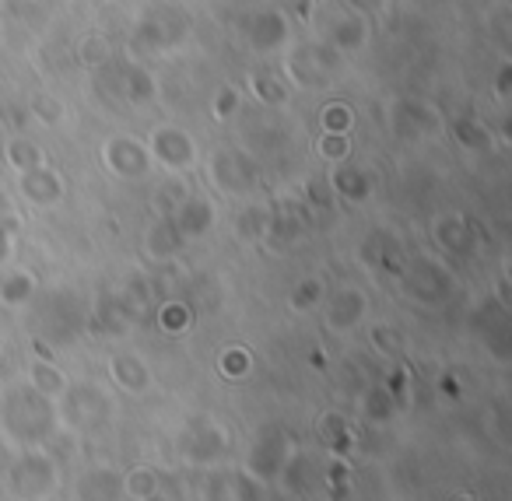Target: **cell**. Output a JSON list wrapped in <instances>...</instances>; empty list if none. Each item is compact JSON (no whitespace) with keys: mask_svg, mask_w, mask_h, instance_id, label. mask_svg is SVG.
Here are the masks:
<instances>
[{"mask_svg":"<svg viewBox=\"0 0 512 501\" xmlns=\"http://www.w3.org/2000/svg\"><path fill=\"white\" fill-rule=\"evenodd\" d=\"M57 400L43 396L39 389L11 386L8 393L0 396V431L18 445H43L57 435Z\"/></svg>","mask_w":512,"mask_h":501,"instance_id":"obj_1","label":"cell"},{"mask_svg":"<svg viewBox=\"0 0 512 501\" xmlns=\"http://www.w3.org/2000/svg\"><path fill=\"white\" fill-rule=\"evenodd\" d=\"M190 32V15L176 4H151L134 25V43L137 53H169L176 50L179 43L186 39Z\"/></svg>","mask_w":512,"mask_h":501,"instance_id":"obj_2","label":"cell"},{"mask_svg":"<svg viewBox=\"0 0 512 501\" xmlns=\"http://www.w3.org/2000/svg\"><path fill=\"white\" fill-rule=\"evenodd\" d=\"M57 417L67 424V428H78V431H92L102 428L113 414V400L102 386L95 382H67V389L57 396Z\"/></svg>","mask_w":512,"mask_h":501,"instance_id":"obj_3","label":"cell"},{"mask_svg":"<svg viewBox=\"0 0 512 501\" xmlns=\"http://www.w3.org/2000/svg\"><path fill=\"white\" fill-rule=\"evenodd\" d=\"M8 491L22 501H43L57 491V463L39 445H29L8 466Z\"/></svg>","mask_w":512,"mask_h":501,"instance_id":"obj_4","label":"cell"},{"mask_svg":"<svg viewBox=\"0 0 512 501\" xmlns=\"http://www.w3.org/2000/svg\"><path fill=\"white\" fill-rule=\"evenodd\" d=\"M211 179L221 193L228 197H249L260 186V165L253 155H246L242 148H218L207 162Z\"/></svg>","mask_w":512,"mask_h":501,"instance_id":"obj_5","label":"cell"},{"mask_svg":"<svg viewBox=\"0 0 512 501\" xmlns=\"http://www.w3.org/2000/svg\"><path fill=\"white\" fill-rule=\"evenodd\" d=\"M288 456H292V438H288V431L281 428V424H267V428L256 435L253 449H249L246 473L256 480H264V484H271V480H278Z\"/></svg>","mask_w":512,"mask_h":501,"instance_id":"obj_6","label":"cell"},{"mask_svg":"<svg viewBox=\"0 0 512 501\" xmlns=\"http://www.w3.org/2000/svg\"><path fill=\"white\" fill-rule=\"evenodd\" d=\"M337 57L341 53L334 46H302V50H292L285 64V74L292 85L299 88H323L334 81V71H337Z\"/></svg>","mask_w":512,"mask_h":501,"instance_id":"obj_7","label":"cell"},{"mask_svg":"<svg viewBox=\"0 0 512 501\" xmlns=\"http://www.w3.org/2000/svg\"><path fill=\"white\" fill-rule=\"evenodd\" d=\"M179 449H183L186 463L214 466V463H221V459L228 456V449H232V435H228L218 421H197V424H190V428L183 431V438H179Z\"/></svg>","mask_w":512,"mask_h":501,"instance_id":"obj_8","label":"cell"},{"mask_svg":"<svg viewBox=\"0 0 512 501\" xmlns=\"http://www.w3.org/2000/svg\"><path fill=\"white\" fill-rule=\"evenodd\" d=\"M102 162H106V169L120 179H144L151 172V165H155L151 162L148 144L137 141V137H130V134L109 137V141L102 144Z\"/></svg>","mask_w":512,"mask_h":501,"instance_id":"obj_9","label":"cell"},{"mask_svg":"<svg viewBox=\"0 0 512 501\" xmlns=\"http://www.w3.org/2000/svg\"><path fill=\"white\" fill-rule=\"evenodd\" d=\"M144 144L151 151V162L165 165L169 172H183L197 162V144L183 127H158Z\"/></svg>","mask_w":512,"mask_h":501,"instance_id":"obj_10","label":"cell"},{"mask_svg":"<svg viewBox=\"0 0 512 501\" xmlns=\"http://www.w3.org/2000/svg\"><path fill=\"white\" fill-rule=\"evenodd\" d=\"M18 193H22L29 204H36V207H53V204H60L64 200V193H67V183H64V176H60L53 165H36V169H29V172H18Z\"/></svg>","mask_w":512,"mask_h":501,"instance_id":"obj_11","label":"cell"},{"mask_svg":"<svg viewBox=\"0 0 512 501\" xmlns=\"http://www.w3.org/2000/svg\"><path fill=\"white\" fill-rule=\"evenodd\" d=\"M214 218H218V214H214V204H211L207 197H197V193H193V197H183V200H179V204L169 211V221L176 225V232L183 235L186 242H190V239H200V235L211 232V228H214Z\"/></svg>","mask_w":512,"mask_h":501,"instance_id":"obj_12","label":"cell"},{"mask_svg":"<svg viewBox=\"0 0 512 501\" xmlns=\"http://www.w3.org/2000/svg\"><path fill=\"white\" fill-rule=\"evenodd\" d=\"M288 36H292V29H288V18L281 15V11H260V15H253V22H249V29H246V39H249V46H253V53L285 50Z\"/></svg>","mask_w":512,"mask_h":501,"instance_id":"obj_13","label":"cell"},{"mask_svg":"<svg viewBox=\"0 0 512 501\" xmlns=\"http://www.w3.org/2000/svg\"><path fill=\"white\" fill-rule=\"evenodd\" d=\"M404 284L418 302H428V305L442 302V298L449 295V274L439 267V263H428V260L414 263V267L404 274Z\"/></svg>","mask_w":512,"mask_h":501,"instance_id":"obj_14","label":"cell"},{"mask_svg":"<svg viewBox=\"0 0 512 501\" xmlns=\"http://www.w3.org/2000/svg\"><path fill=\"white\" fill-rule=\"evenodd\" d=\"M78 501H120L123 498V473L113 466H92L78 477L74 487Z\"/></svg>","mask_w":512,"mask_h":501,"instance_id":"obj_15","label":"cell"},{"mask_svg":"<svg viewBox=\"0 0 512 501\" xmlns=\"http://www.w3.org/2000/svg\"><path fill=\"white\" fill-rule=\"evenodd\" d=\"M365 312H369V298H365V291L358 288H341L334 291V298L327 302V326L330 330H355L358 323L365 319Z\"/></svg>","mask_w":512,"mask_h":501,"instance_id":"obj_16","label":"cell"},{"mask_svg":"<svg viewBox=\"0 0 512 501\" xmlns=\"http://www.w3.org/2000/svg\"><path fill=\"white\" fill-rule=\"evenodd\" d=\"M109 375H113V382L123 389V393H134V396L151 386L148 361H144L141 354H130V351L113 354V358H109Z\"/></svg>","mask_w":512,"mask_h":501,"instance_id":"obj_17","label":"cell"},{"mask_svg":"<svg viewBox=\"0 0 512 501\" xmlns=\"http://www.w3.org/2000/svg\"><path fill=\"white\" fill-rule=\"evenodd\" d=\"M442 130V116L425 102H400L397 106V134L404 137H435Z\"/></svg>","mask_w":512,"mask_h":501,"instance_id":"obj_18","label":"cell"},{"mask_svg":"<svg viewBox=\"0 0 512 501\" xmlns=\"http://www.w3.org/2000/svg\"><path fill=\"white\" fill-rule=\"evenodd\" d=\"M372 176L369 169H358V165H348V162H337L334 176H330V190L337 197H344L348 204H365L372 197Z\"/></svg>","mask_w":512,"mask_h":501,"instance_id":"obj_19","label":"cell"},{"mask_svg":"<svg viewBox=\"0 0 512 501\" xmlns=\"http://www.w3.org/2000/svg\"><path fill=\"white\" fill-rule=\"evenodd\" d=\"M183 235L176 232V225L169 221V214L165 218H158L155 225L144 232V253L151 256L155 263H169V260H176V253L183 249Z\"/></svg>","mask_w":512,"mask_h":501,"instance_id":"obj_20","label":"cell"},{"mask_svg":"<svg viewBox=\"0 0 512 501\" xmlns=\"http://www.w3.org/2000/svg\"><path fill=\"white\" fill-rule=\"evenodd\" d=\"M327 43L334 46L337 53H358L369 43V18L365 15H341L334 25H330Z\"/></svg>","mask_w":512,"mask_h":501,"instance_id":"obj_21","label":"cell"},{"mask_svg":"<svg viewBox=\"0 0 512 501\" xmlns=\"http://www.w3.org/2000/svg\"><path fill=\"white\" fill-rule=\"evenodd\" d=\"M130 323H134V312L123 305L120 295H102L99 305H95L92 312V326L99 333H106V337H120V333L130 330Z\"/></svg>","mask_w":512,"mask_h":501,"instance_id":"obj_22","label":"cell"},{"mask_svg":"<svg viewBox=\"0 0 512 501\" xmlns=\"http://www.w3.org/2000/svg\"><path fill=\"white\" fill-rule=\"evenodd\" d=\"M306 211H299V207H288V211H274L267 214V232L264 239H271L274 246H292V242H299L302 235H306Z\"/></svg>","mask_w":512,"mask_h":501,"instance_id":"obj_23","label":"cell"},{"mask_svg":"<svg viewBox=\"0 0 512 501\" xmlns=\"http://www.w3.org/2000/svg\"><path fill=\"white\" fill-rule=\"evenodd\" d=\"M432 232H435V242H439L446 253H467L470 242H474V232H470L463 214H442Z\"/></svg>","mask_w":512,"mask_h":501,"instance_id":"obj_24","label":"cell"},{"mask_svg":"<svg viewBox=\"0 0 512 501\" xmlns=\"http://www.w3.org/2000/svg\"><path fill=\"white\" fill-rule=\"evenodd\" d=\"M211 501H260V484L246 470H232L214 484Z\"/></svg>","mask_w":512,"mask_h":501,"instance_id":"obj_25","label":"cell"},{"mask_svg":"<svg viewBox=\"0 0 512 501\" xmlns=\"http://www.w3.org/2000/svg\"><path fill=\"white\" fill-rule=\"evenodd\" d=\"M29 386L39 389L43 396H50V400H57V396L67 389V375L60 372L53 358H36L29 368Z\"/></svg>","mask_w":512,"mask_h":501,"instance_id":"obj_26","label":"cell"},{"mask_svg":"<svg viewBox=\"0 0 512 501\" xmlns=\"http://www.w3.org/2000/svg\"><path fill=\"white\" fill-rule=\"evenodd\" d=\"M278 477L285 480V487L292 494H306L309 487L316 484V466H313V459H309L306 452H292V456L285 459V466H281Z\"/></svg>","mask_w":512,"mask_h":501,"instance_id":"obj_27","label":"cell"},{"mask_svg":"<svg viewBox=\"0 0 512 501\" xmlns=\"http://www.w3.org/2000/svg\"><path fill=\"white\" fill-rule=\"evenodd\" d=\"M120 95L130 106H144L155 99V78L144 67H123L120 71Z\"/></svg>","mask_w":512,"mask_h":501,"instance_id":"obj_28","label":"cell"},{"mask_svg":"<svg viewBox=\"0 0 512 501\" xmlns=\"http://www.w3.org/2000/svg\"><path fill=\"white\" fill-rule=\"evenodd\" d=\"M4 162L15 172H29V169H36V165H43L46 155L32 137H11V141L4 144Z\"/></svg>","mask_w":512,"mask_h":501,"instance_id":"obj_29","label":"cell"},{"mask_svg":"<svg viewBox=\"0 0 512 501\" xmlns=\"http://www.w3.org/2000/svg\"><path fill=\"white\" fill-rule=\"evenodd\" d=\"M397 407H400V400L390 393V389L379 382V386H372V389H365V396H362V414L369 417L372 424H386V421H393V414H397Z\"/></svg>","mask_w":512,"mask_h":501,"instance_id":"obj_30","label":"cell"},{"mask_svg":"<svg viewBox=\"0 0 512 501\" xmlns=\"http://www.w3.org/2000/svg\"><path fill=\"white\" fill-rule=\"evenodd\" d=\"M320 438H323V445L330 449V456H348L351 452V428H348V421H344L341 414H323L320 417Z\"/></svg>","mask_w":512,"mask_h":501,"instance_id":"obj_31","label":"cell"},{"mask_svg":"<svg viewBox=\"0 0 512 501\" xmlns=\"http://www.w3.org/2000/svg\"><path fill=\"white\" fill-rule=\"evenodd\" d=\"M39 291V281L29 274V270H15V274H8L4 281H0V302L4 305H29L32 298H36Z\"/></svg>","mask_w":512,"mask_h":501,"instance_id":"obj_32","label":"cell"},{"mask_svg":"<svg viewBox=\"0 0 512 501\" xmlns=\"http://www.w3.org/2000/svg\"><path fill=\"white\" fill-rule=\"evenodd\" d=\"M123 494L134 501H148L158 494V473L148 466H134L130 473H123Z\"/></svg>","mask_w":512,"mask_h":501,"instance_id":"obj_33","label":"cell"},{"mask_svg":"<svg viewBox=\"0 0 512 501\" xmlns=\"http://www.w3.org/2000/svg\"><path fill=\"white\" fill-rule=\"evenodd\" d=\"M249 92L260 99V106H281L288 99V85L274 74H253L249 78Z\"/></svg>","mask_w":512,"mask_h":501,"instance_id":"obj_34","label":"cell"},{"mask_svg":"<svg viewBox=\"0 0 512 501\" xmlns=\"http://www.w3.org/2000/svg\"><path fill=\"white\" fill-rule=\"evenodd\" d=\"M29 116L43 127H57V123H64V102L50 92H36L29 102Z\"/></svg>","mask_w":512,"mask_h":501,"instance_id":"obj_35","label":"cell"},{"mask_svg":"<svg viewBox=\"0 0 512 501\" xmlns=\"http://www.w3.org/2000/svg\"><path fill=\"white\" fill-rule=\"evenodd\" d=\"M78 60L88 71H99V67H106L113 60V46H109L106 36H85L78 46Z\"/></svg>","mask_w":512,"mask_h":501,"instance_id":"obj_36","label":"cell"},{"mask_svg":"<svg viewBox=\"0 0 512 501\" xmlns=\"http://www.w3.org/2000/svg\"><path fill=\"white\" fill-rule=\"evenodd\" d=\"M193 323V312L186 302H165L162 309H158V326H162L169 337H179V333H186Z\"/></svg>","mask_w":512,"mask_h":501,"instance_id":"obj_37","label":"cell"},{"mask_svg":"<svg viewBox=\"0 0 512 501\" xmlns=\"http://www.w3.org/2000/svg\"><path fill=\"white\" fill-rule=\"evenodd\" d=\"M320 302H323V281L320 277H302V281L292 288V295H288V305H292L295 312H313Z\"/></svg>","mask_w":512,"mask_h":501,"instance_id":"obj_38","label":"cell"},{"mask_svg":"<svg viewBox=\"0 0 512 501\" xmlns=\"http://www.w3.org/2000/svg\"><path fill=\"white\" fill-rule=\"evenodd\" d=\"M218 368H221V375H225V379H246V375L253 372V354H249L246 347L232 344V347H225V351H221Z\"/></svg>","mask_w":512,"mask_h":501,"instance_id":"obj_39","label":"cell"},{"mask_svg":"<svg viewBox=\"0 0 512 501\" xmlns=\"http://www.w3.org/2000/svg\"><path fill=\"white\" fill-rule=\"evenodd\" d=\"M355 127V113H351L348 102H327L320 113V130L327 134H351Z\"/></svg>","mask_w":512,"mask_h":501,"instance_id":"obj_40","label":"cell"},{"mask_svg":"<svg viewBox=\"0 0 512 501\" xmlns=\"http://www.w3.org/2000/svg\"><path fill=\"white\" fill-rule=\"evenodd\" d=\"M316 155L323 158V162H348V155H351V137L348 134H327L323 130L320 137H316Z\"/></svg>","mask_w":512,"mask_h":501,"instance_id":"obj_41","label":"cell"},{"mask_svg":"<svg viewBox=\"0 0 512 501\" xmlns=\"http://www.w3.org/2000/svg\"><path fill=\"white\" fill-rule=\"evenodd\" d=\"M456 141L463 144V148H470V151H484V148H491V134H488V127L484 123H477V120H460L456 123Z\"/></svg>","mask_w":512,"mask_h":501,"instance_id":"obj_42","label":"cell"},{"mask_svg":"<svg viewBox=\"0 0 512 501\" xmlns=\"http://www.w3.org/2000/svg\"><path fill=\"white\" fill-rule=\"evenodd\" d=\"M372 344H376V351H383L386 358H393V354H400L404 340H400V333L393 330V326H376V330H372Z\"/></svg>","mask_w":512,"mask_h":501,"instance_id":"obj_43","label":"cell"},{"mask_svg":"<svg viewBox=\"0 0 512 501\" xmlns=\"http://www.w3.org/2000/svg\"><path fill=\"white\" fill-rule=\"evenodd\" d=\"M214 116H218V120H228V116L235 113V109H239V92H235L232 85H225V88H218V95H214Z\"/></svg>","mask_w":512,"mask_h":501,"instance_id":"obj_44","label":"cell"},{"mask_svg":"<svg viewBox=\"0 0 512 501\" xmlns=\"http://www.w3.org/2000/svg\"><path fill=\"white\" fill-rule=\"evenodd\" d=\"M239 232L246 235V239H264L267 232V211H246L239 221Z\"/></svg>","mask_w":512,"mask_h":501,"instance_id":"obj_45","label":"cell"},{"mask_svg":"<svg viewBox=\"0 0 512 501\" xmlns=\"http://www.w3.org/2000/svg\"><path fill=\"white\" fill-rule=\"evenodd\" d=\"M327 480H330V487H334V491H348L351 473H348V466L341 463V456H334V463H330V470H327Z\"/></svg>","mask_w":512,"mask_h":501,"instance_id":"obj_46","label":"cell"},{"mask_svg":"<svg viewBox=\"0 0 512 501\" xmlns=\"http://www.w3.org/2000/svg\"><path fill=\"white\" fill-rule=\"evenodd\" d=\"M509 81H512V67H509V64H502V67H498V78H495V95H498V102L509 99Z\"/></svg>","mask_w":512,"mask_h":501,"instance_id":"obj_47","label":"cell"},{"mask_svg":"<svg viewBox=\"0 0 512 501\" xmlns=\"http://www.w3.org/2000/svg\"><path fill=\"white\" fill-rule=\"evenodd\" d=\"M0 225H15V207H11V197L4 186H0Z\"/></svg>","mask_w":512,"mask_h":501,"instance_id":"obj_48","label":"cell"},{"mask_svg":"<svg viewBox=\"0 0 512 501\" xmlns=\"http://www.w3.org/2000/svg\"><path fill=\"white\" fill-rule=\"evenodd\" d=\"M11 260V225H0V263Z\"/></svg>","mask_w":512,"mask_h":501,"instance_id":"obj_49","label":"cell"},{"mask_svg":"<svg viewBox=\"0 0 512 501\" xmlns=\"http://www.w3.org/2000/svg\"><path fill=\"white\" fill-rule=\"evenodd\" d=\"M439 386H442V393H446V396H460V382H456L453 375H442Z\"/></svg>","mask_w":512,"mask_h":501,"instance_id":"obj_50","label":"cell"},{"mask_svg":"<svg viewBox=\"0 0 512 501\" xmlns=\"http://www.w3.org/2000/svg\"><path fill=\"white\" fill-rule=\"evenodd\" d=\"M449 501H477L474 494H467V491H460V494H449Z\"/></svg>","mask_w":512,"mask_h":501,"instance_id":"obj_51","label":"cell"},{"mask_svg":"<svg viewBox=\"0 0 512 501\" xmlns=\"http://www.w3.org/2000/svg\"><path fill=\"white\" fill-rule=\"evenodd\" d=\"M4 358H8V354H4V347H0V365H4Z\"/></svg>","mask_w":512,"mask_h":501,"instance_id":"obj_52","label":"cell"},{"mask_svg":"<svg viewBox=\"0 0 512 501\" xmlns=\"http://www.w3.org/2000/svg\"><path fill=\"white\" fill-rule=\"evenodd\" d=\"M235 4H249V0H235Z\"/></svg>","mask_w":512,"mask_h":501,"instance_id":"obj_53","label":"cell"},{"mask_svg":"<svg viewBox=\"0 0 512 501\" xmlns=\"http://www.w3.org/2000/svg\"><path fill=\"white\" fill-rule=\"evenodd\" d=\"M148 501H162V498H158V494H155V498H148Z\"/></svg>","mask_w":512,"mask_h":501,"instance_id":"obj_54","label":"cell"}]
</instances>
